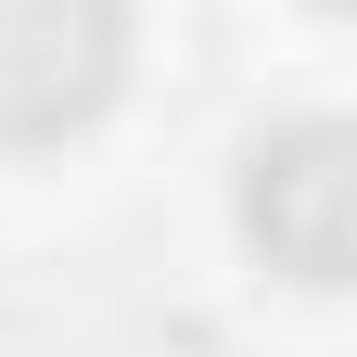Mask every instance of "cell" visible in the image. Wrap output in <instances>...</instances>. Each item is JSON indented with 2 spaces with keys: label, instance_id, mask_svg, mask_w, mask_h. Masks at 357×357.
I'll list each match as a JSON object with an SVG mask.
<instances>
[{
  "label": "cell",
  "instance_id": "6da1fadb",
  "mask_svg": "<svg viewBox=\"0 0 357 357\" xmlns=\"http://www.w3.org/2000/svg\"><path fill=\"white\" fill-rule=\"evenodd\" d=\"M230 217L255 268L306 294H357V115H281L230 166Z\"/></svg>",
  "mask_w": 357,
  "mask_h": 357
},
{
  "label": "cell",
  "instance_id": "7a4b0ae2",
  "mask_svg": "<svg viewBox=\"0 0 357 357\" xmlns=\"http://www.w3.org/2000/svg\"><path fill=\"white\" fill-rule=\"evenodd\" d=\"M128 89V0H0V153H52Z\"/></svg>",
  "mask_w": 357,
  "mask_h": 357
},
{
  "label": "cell",
  "instance_id": "3957f363",
  "mask_svg": "<svg viewBox=\"0 0 357 357\" xmlns=\"http://www.w3.org/2000/svg\"><path fill=\"white\" fill-rule=\"evenodd\" d=\"M319 13H344V26H357V0H319Z\"/></svg>",
  "mask_w": 357,
  "mask_h": 357
}]
</instances>
